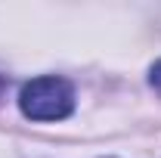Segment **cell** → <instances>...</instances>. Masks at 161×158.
<instances>
[{
	"label": "cell",
	"instance_id": "cell-1",
	"mask_svg": "<svg viewBox=\"0 0 161 158\" xmlns=\"http://www.w3.org/2000/svg\"><path fill=\"white\" fill-rule=\"evenodd\" d=\"M19 109L31 121H62L75 112V87L56 75L34 78L22 87Z\"/></svg>",
	"mask_w": 161,
	"mask_h": 158
},
{
	"label": "cell",
	"instance_id": "cell-2",
	"mask_svg": "<svg viewBox=\"0 0 161 158\" xmlns=\"http://www.w3.org/2000/svg\"><path fill=\"white\" fill-rule=\"evenodd\" d=\"M149 87H152V90L161 96V59L155 62L152 68H149Z\"/></svg>",
	"mask_w": 161,
	"mask_h": 158
}]
</instances>
